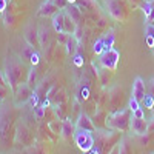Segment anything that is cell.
I'll return each instance as SVG.
<instances>
[{
  "instance_id": "obj_1",
  "label": "cell",
  "mask_w": 154,
  "mask_h": 154,
  "mask_svg": "<svg viewBox=\"0 0 154 154\" xmlns=\"http://www.w3.org/2000/svg\"><path fill=\"white\" fill-rule=\"evenodd\" d=\"M130 111L131 109H122L119 112L111 114L109 117H106L105 123L106 126L112 128V130H119V131H125L131 123V117H130Z\"/></svg>"
},
{
  "instance_id": "obj_2",
  "label": "cell",
  "mask_w": 154,
  "mask_h": 154,
  "mask_svg": "<svg viewBox=\"0 0 154 154\" xmlns=\"http://www.w3.org/2000/svg\"><path fill=\"white\" fill-rule=\"evenodd\" d=\"M74 142L75 145L79 146L80 151L86 152L94 146V137L91 134V131L88 130H80V128H75V133H74Z\"/></svg>"
},
{
  "instance_id": "obj_3",
  "label": "cell",
  "mask_w": 154,
  "mask_h": 154,
  "mask_svg": "<svg viewBox=\"0 0 154 154\" xmlns=\"http://www.w3.org/2000/svg\"><path fill=\"white\" fill-rule=\"evenodd\" d=\"M119 59H120L119 51H116L114 48H111V49L105 51V53L100 56V63H102V66H103V68H106L109 71H114L116 68H117Z\"/></svg>"
},
{
  "instance_id": "obj_4",
  "label": "cell",
  "mask_w": 154,
  "mask_h": 154,
  "mask_svg": "<svg viewBox=\"0 0 154 154\" xmlns=\"http://www.w3.org/2000/svg\"><path fill=\"white\" fill-rule=\"evenodd\" d=\"M20 68L16 65V63H9L6 66V71H5V77H6V82L11 88H16V83L20 77Z\"/></svg>"
},
{
  "instance_id": "obj_5",
  "label": "cell",
  "mask_w": 154,
  "mask_h": 154,
  "mask_svg": "<svg viewBox=\"0 0 154 154\" xmlns=\"http://www.w3.org/2000/svg\"><path fill=\"white\" fill-rule=\"evenodd\" d=\"M130 126H131V131L137 136H143L148 131V123H146L145 117H134L133 116Z\"/></svg>"
},
{
  "instance_id": "obj_6",
  "label": "cell",
  "mask_w": 154,
  "mask_h": 154,
  "mask_svg": "<svg viewBox=\"0 0 154 154\" xmlns=\"http://www.w3.org/2000/svg\"><path fill=\"white\" fill-rule=\"evenodd\" d=\"M31 94H32L31 86L28 83H20L16 88V100H17V103H25V102H28Z\"/></svg>"
},
{
  "instance_id": "obj_7",
  "label": "cell",
  "mask_w": 154,
  "mask_h": 154,
  "mask_svg": "<svg viewBox=\"0 0 154 154\" xmlns=\"http://www.w3.org/2000/svg\"><path fill=\"white\" fill-rule=\"evenodd\" d=\"M145 82L142 80V77H136L133 83V97L137 99L139 102H142L145 97Z\"/></svg>"
},
{
  "instance_id": "obj_8",
  "label": "cell",
  "mask_w": 154,
  "mask_h": 154,
  "mask_svg": "<svg viewBox=\"0 0 154 154\" xmlns=\"http://www.w3.org/2000/svg\"><path fill=\"white\" fill-rule=\"evenodd\" d=\"M75 128H80V130H88V131H94V123L89 119V116L86 114H79V117L75 120Z\"/></svg>"
},
{
  "instance_id": "obj_9",
  "label": "cell",
  "mask_w": 154,
  "mask_h": 154,
  "mask_svg": "<svg viewBox=\"0 0 154 154\" xmlns=\"http://www.w3.org/2000/svg\"><path fill=\"white\" fill-rule=\"evenodd\" d=\"M57 11H59V8L56 6V3L53 0H48V2H45L40 6V9H38V16L40 17H49V16H54Z\"/></svg>"
},
{
  "instance_id": "obj_10",
  "label": "cell",
  "mask_w": 154,
  "mask_h": 154,
  "mask_svg": "<svg viewBox=\"0 0 154 154\" xmlns=\"http://www.w3.org/2000/svg\"><path fill=\"white\" fill-rule=\"evenodd\" d=\"M74 123L69 117H66L65 120H63V125H62V137L65 139H69V137H74Z\"/></svg>"
},
{
  "instance_id": "obj_11",
  "label": "cell",
  "mask_w": 154,
  "mask_h": 154,
  "mask_svg": "<svg viewBox=\"0 0 154 154\" xmlns=\"http://www.w3.org/2000/svg\"><path fill=\"white\" fill-rule=\"evenodd\" d=\"M63 16L65 12H56L53 16V25H54V29L60 34V32H65V26H63Z\"/></svg>"
},
{
  "instance_id": "obj_12",
  "label": "cell",
  "mask_w": 154,
  "mask_h": 154,
  "mask_svg": "<svg viewBox=\"0 0 154 154\" xmlns=\"http://www.w3.org/2000/svg\"><path fill=\"white\" fill-rule=\"evenodd\" d=\"M108 9L116 19H122V5L117 0H108Z\"/></svg>"
},
{
  "instance_id": "obj_13",
  "label": "cell",
  "mask_w": 154,
  "mask_h": 154,
  "mask_svg": "<svg viewBox=\"0 0 154 154\" xmlns=\"http://www.w3.org/2000/svg\"><path fill=\"white\" fill-rule=\"evenodd\" d=\"M66 14L71 17V20L72 22H75V23H79L80 22V9L77 8V6H74V5H68V8H66Z\"/></svg>"
},
{
  "instance_id": "obj_14",
  "label": "cell",
  "mask_w": 154,
  "mask_h": 154,
  "mask_svg": "<svg viewBox=\"0 0 154 154\" xmlns=\"http://www.w3.org/2000/svg\"><path fill=\"white\" fill-rule=\"evenodd\" d=\"M65 45H66V53L69 56H74L75 51H77V38L69 34L68 38H66V42H65Z\"/></svg>"
},
{
  "instance_id": "obj_15",
  "label": "cell",
  "mask_w": 154,
  "mask_h": 154,
  "mask_svg": "<svg viewBox=\"0 0 154 154\" xmlns=\"http://www.w3.org/2000/svg\"><path fill=\"white\" fill-rule=\"evenodd\" d=\"M75 22H72L71 20V17L65 12V16H63V26H65V32H68V34H72L74 31H75Z\"/></svg>"
},
{
  "instance_id": "obj_16",
  "label": "cell",
  "mask_w": 154,
  "mask_h": 154,
  "mask_svg": "<svg viewBox=\"0 0 154 154\" xmlns=\"http://www.w3.org/2000/svg\"><path fill=\"white\" fill-rule=\"evenodd\" d=\"M103 45H105V51H108V49H111L112 48V45H114V34H112V31H109V32H106L103 37ZM103 51V53H105Z\"/></svg>"
},
{
  "instance_id": "obj_17",
  "label": "cell",
  "mask_w": 154,
  "mask_h": 154,
  "mask_svg": "<svg viewBox=\"0 0 154 154\" xmlns=\"http://www.w3.org/2000/svg\"><path fill=\"white\" fill-rule=\"evenodd\" d=\"M93 49H94V53H96L97 56H102V54H103V51H105L103 38H99V40H96V42H94V46H93Z\"/></svg>"
},
{
  "instance_id": "obj_18",
  "label": "cell",
  "mask_w": 154,
  "mask_h": 154,
  "mask_svg": "<svg viewBox=\"0 0 154 154\" xmlns=\"http://www.w3.org/2000/svg\"><path fill=\"white\" fill-rule=\"evenodd\" d=\"M48 37H49V31L46 28H40V34H38V42H40L42 46H45L46 40H48Z\"/></svg>"
},
{
  "instance_id": "obj_19",
  "label": "cell",
  "mask_w": 154,
  "mask_h": 154,
  "mask_svg": "<svg viewBox=\"0 0 154 154\" xmlns=\"http://www.w3.org/2000/svg\"><path fill=\"white\" fill-rule=\"evenodd\" d=\"M45 109H46V108H45L43 105H42V106H35V108H34V114H35V117H37L38 120H42V119H43V116H45Z\"/></svg>"
},
{
  "instance_id": "obj_20",
  "label": "cell",
  "mask_w": 154,
  "mask_h": 154,
  "mask_svg": "<svg viewBox=\"0 0 154 154\" xmlns=\"http://www.w3.org/2000/svg\"><path fill=\"white\" fill-rule=\"evenodd\" d=\"M142 102H143V106H145V108H149V109H151V108L154 106V97H152V96H145Z\"/></svg>"
},
{
  "instance_id": "obj_21",
  "label": "cell",
  "mask_w": 154,
  "mask_h": 154,
  "mask_svg": "<svg viewBox=\"0 0 154 154\" xmlns=\"http://www.w3.org/2000/svg\"><path fill=\"white\" fill-rule=\"evenodd\" d=\"M128 106H130V109L134 112L136 109H139V108H140L139 100H137V99H134V97H131V99H130V103H128Z\"/></svg>"
},
{
  "instance_id": "obj_22",
  "label": "cell",
  "mask_w": 154,
  "mask_h": 154,
  "mask_svg": "<svg viewBox=\"0 0 154 154\" xmlns=\"http://www.w3.org/2000/svg\"><path fill=\"white\" fill-rule=\"evenodd\" d=\"M72 62H74V65L75 66H83V57L80 56V54H74V59H72Z\"/></svg>"
},
{
  "instance_id": "obj_23",
  "label": "cell",
  "mask_w": 154,
  "mask_h": 154,
  "mask_svg": "<svg viewBox=\"0 0 154 154\" xmlns=\"http://www.w3.org/2000/svg\"><path fill=\"white\" fill-rule=\"evenodd\" d=\"M152 8H154V6H152V5H151L149 2H145V5L142 6V11L145 12V17H148V16L151 14V11H152Z\"/></svg>"
},
{
  "instance_id": "obj_24",
  "label": "cell",
  "mask_w": 154,
  "mask_h": 154,
  "mask_svg": "<svg viewBox=\"0 0 154 154\" xmlns=\"http://www.w3.org/2000/svg\"><path fill=\"white\" fill-rule=\"evenodd\" d=\"M32 80H35V69H34V66L29 69V75H28V82H26V83L31 86V85H32Z\"/></svg>"
},
{
  "instance_id": "obj_25",
  "label": "cell",
  "mask_w": 154,
  "mask_h": 154,
  "mask_svg": "<svg viewBox=\"0 0 154 154\" xmlns=\"http://www.w3.org/2000/svg\"><path fill=\"white\" fill-rule=\"evenodd\" d=\"M145 35H154V25L152 23H146V26H145Z\"/></svg>"
},
{
  "instance_id": "obj_26",
  "label": "cell",
  "mask_w": 154,
  "mask_h": 154,
  "mask_svg": "<svg viewBox=\"0 0 154 154\" xmlns=\"http://www.w3.org/2000/svg\"><path fill=\"white\" fill-rule=\"evenodd\" d=\"M29 102H31V105L35 108V106H37V103H38V94H37V93H32V94H31V97H29Z\"/></svg>"
},
{
  "instance_id": "obj_27",
  "label": "cell",
  "mask_w": 154,
  "mask_h": 154,
  "mask_svg": "<svg viewBox=\"0 0 154 154\" xmlns=\"http://www.w3.org/2000/svg\"><path fill=\"white\" fill-rule=\"evenodd\" d=\"M53 2L56 3V6H57L59 9H62V8H65V6L68 5V0H53Z\"/></svg>"
},
{
  "instance_id": "obj_28",
  "label": "cell",
  "mask_w": 154,
  "mask_h": 154,
  "mask_svg": "<svg viewBox=\"0 0 154 154\" xmlns=\"http://www.w3.org/2000/svg\"><path fill=\"white\" fill-rule=\"evenodd\" d=\"M145 40L148 48H154V35H145Z\"/></svg>"
},
{
  "instance_id": "obj_29",
  "label": "cell",
  "mask_w": 154,
  "mask_h": 154,
  "mask_svg": "<svg viewBox=\"0 0 154 154\" xmlns=\"http://www.w3.org/2000/svg\"><path fill=\"white\" fill-rule=\"evenodd\" d=\"M119 148H120V154H130V151H128V145H126V142H122V143L119 145Z\"/></svg>"
},
{
  "instance_id": "obj_30",
  "label": "cell",
  "mask_w": 154,
  "mask_h": 154,
  "mask_svg": "<svg viewBox=\"0 0 154 154\" xmlns=\"http://www.w3.org/2000/svg\"><path fill=\"white\" fill-rule=\"evenodd\" d=\"M29 60H31V63H32V66H35L37 63H38V54H37V53H32L31 57H29Z\"/></svg>"
},
{
  "instance_id": "obj_31",
  "label": "cell",
  "mask_w": 154,
  "mask_h": 154,
  "mask_svg": "<svg viewBox=\"0 0 154 154\" xmlns=\"http://www.w3.org/2000/svg\"><path fill=\"white\" fill-rule=\"evenodd\" d=\"M100 149H102V148L97 145V146H93L89 151H86V152H83V154H100Z\"/></svg>"
},
{
  "instance_id": "obj_32",
  "label": "cell",
  "mask_w": 154,
  "mask_h": 154,
  "mask_svg": "<svg viewBox=\"0 0 154 154\" xmlns=\"http://www.w3.org/2000/svg\"><path fill=\"white\" fill-rule=\"evenodd\" d=\"M5 85H8L6 77H5V72H0V86H5Z\"/></svg>"
},
{
  "instance_id": "obj_33",
  "label": "cell",
  "mask_w": 154,
  "mask_h": 154,
  "mask_svg": "<svg viewBox=\"0 0 154 154\" xmlns=\"http://www.w3.org/2000/svg\"><path fill=\"white\" fill-rule=\"evenodd\" d=\"M133 116H134V117H143V109H142V108L136 109V111L133 112Z\"/></svg>"
},
{
  "instance_id": "obj_34",
  "label": "cell",
  "mask_w": 154,
  "mask_h": 154,
  "mask_svg": "<svg viewBox=\"0 0 154 154\" xmlns=\"http://www.w3.org/2000/svg\"><path fill=\"white\" fill-rule=\"evenodd\" d=\"M3 20H5V25L8 26V25H11V23H12V16H8V14H5V16H3Z\"/></svg>"
},
{
  "instance_id": "obj_35",
  "label": "cell",
  "mask_w": 154,
  "mask_h": 154,
  "mask_svg": "<svg viewBox=\"0 0 154 154\" xmlns=\"http://www.w3.org/2000/svg\"><path fill=\"white\" fill-rule=\"evenodd\" d=\"M6 9V0H0V12H5Z\"/></svg>"
},
{
  "instance_id": "obj_36",
  "label": "cell",
  "mask_w": 154,
  "mask_h": 154,
  "mask_svg": "<svg viewBox=\"0 0 154 154\" xmlns=\"http://www.w3.org/2000/svg\"><path fill=\"white\" fill-rule=\"evenodd\" d=\"M146 20H148V23H151V22H154V8H152V11H151V14L146 17Z\"/></svg>"
},
{
  "instance_id": "obj_37",
  "label": "cell",
  "mask_w": 154,
  "mask_h": 154,
  "mask_svg": "<svg viewBox=\"0 0 154 154\" xmlns=\"http://www.w3.org/2000/svg\"><path fill=\"white\" fill-rule=\"evenodd\" d=\"M109 154H120V148H119V145H117V146H114V148L111 149Z\"/></svg>"
},
{
  "instance_id": "obj_38",
  "label": "cell",
  "mask_w": 154,
  "mask_h": 154,
  "mask_svg": "<svg viewBox=\"0 0 154 154\" xmlns=\"http://www.w3.org/2000/svg\"><path fill=\"white\" fill-rule=\"evenodd\" d=\"M82 97H83V99L88 97V88H83V89H82Z\"/></svg>"
},
{
  "instance_id": "obj_39",
  "label": "cell",
  "mask_w": 154,
  "mask_h": 154,
  "mask_svg": "<svg viewBox=\"0 0 154 154\" xmlns=\"http://www.w3.org/2000/svg\"><path fill=\"white\" fill-rule=\"evenodd\" d=\"M42 105H43V106L46 108V106L49 105V100H48V99H45V100H43V103H42Z\"/></svg>"
},
{
  "instance_id": "obj_40",
  "label": "cell",
  "mask_w": 154,
  "mask_h": 154,
  "mask_svg": "<svg viewBox=\"0 0 154 154\" xmlns=\"http://www.w3.org/2000/svg\"><path fill=\"white\" fill-rule=\"evenodd\" d=\"M77 0H68V3H75Z\"/></svg>"
},
{
  "instance_id": "obj_41",
  "label": "cell",
  "mask_w": 154,
  "mask_h": 154,
  "mask_svg": "<svg viewBox=\"0 0 154 154\" xmlns=\"http://www.w3.org/2000/svg\"><path fill=\"white\" fill-rule=\"evenodd\" d=\"M145 2H149V3H151V2H152V0H145Z\"/></svg>"
}]
</instances>
